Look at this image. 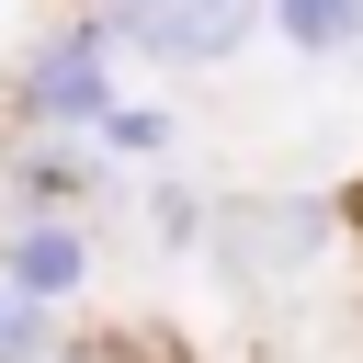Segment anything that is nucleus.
<instances>
[{
	"instance_id": "obj_1",
	"label": "nucleus",
	"mask_w": 363,
	"mask_h": 363,
	"mask_svg": "<svg viewBox=\"0 0 363 363\" xmlns=\"http://www.w3.org/2000/svg\"><path fill=\"white\" fill-rule=\"evenodd\" d=\"M329 238H340L329 193H216V227H204L216 272H227V284H250V295H284V284H306Z\"/></svg>"
},
{
	"instance_id": "obj_2",
	"label": "nucleus",
	"mask_w": 363,
	"mask_h": 363,
	"mask_svg": "<svg viewBox=\"0 0 363 363\" xmlns=\"http://www.w3.org/2000/svg\"><path fill=\"white\" fill-rule=\"evenodd\" d=\"M125 68V45L91 23V11H68V23H45L34 45H23V68H11V125H45V136H91L102 113H113V79Z\"/></svg>"
},
{
	"instance_id": "obj_3",
	"label": "nucleus",
	"mask_w": 363,
	"mask_h": 363,
	"mask_svg": "<svg viewBox=\"0 0 363 363\" xmlns=\"http://www.w3.org/2000/svg\"><path fill=\"white\" fill-rule=\"evenodd\" d=\"M79 11L159 68H227L250 34H272V0H79Z\"/></svg>"
},
{
	"instance_id": "obj_4",
	"label": "nucleus",
	"mask_w": 363,
	"mask_h": 363,
	"mask_svg": "<svg viewBox=\"0 0 363 363\" xmlns=\"http://www.w3.org/2000/svg\"><path fill=\"white\" fill-rule=\"evenodd\" d=\"M0 284L34 295V306H68L91 284V227L79 216H11L0 227Z\"/></svg>"
},
{
	"instance_id": "obj_5",
	"label": "nucleus",
	"mask_w": 363,
	"mask_h": 363,
	"mask_svg": "<svg viewBox=\"0 0 363 363\" xmlns=\"http://www.w3.org/2000/svg\"><path fill=\"white\" fill-rule=\"evenodd\" d=\"M125 204L147 216V238H159V250H204V227H216V193H193V182H170V170H147V182H136Z\"/></svg>"
},
{
	"instance_id": "obj_6",
	"label": "nucleus",
	"mask_w": 363,
	"mask_h": 363,
	"mask_svg": "<svg viewBox=\"0 0 363 363\" xmlns=\"http://www.w3.org/2000/svg\"><path fill=\"white\" fill-rule=\"evenodd\" d=\"M272 34L295 57H352L363 45V0H272Z\"/></svg>"
},
{
	"instance_id": "obj_7",
	"label": "nucleus",
	"mask_w": 363,
	"mask_h": 363,
	"mask_svg": "<svg viewBox=\"0 0 363 363\" xmlns=\"http://www.w3.org/2000/svg\"><path fill=\"white\" fill-rule=\"evenodd\" d=\"M91 147H102V159H170V113H159V102H125V91H113V113L91 125Z\"/></svg>"
},
{
	"instance_id": "obj_8",
	"label": "nucleus",
	"mask_w": 363,
	"mask_h": 363,
	"mask_svg": "<svg viewBox=\"0 0 363 363\" xmlns=\"http://www.w3.org/2000/svg\"><path fill=\"white\" fill-rule=\"evenodd\" d=\"M0 363H57V306L0 284Z\"/></svg>"
},
{
	"instance_id": "obj_9",
	"label": "nucleus",
	"mask_w": 363,
	"mask_h": 363,
	"mask_svg": "<svg viewBox=\"0 0 363 363\" xmlns=\"http://www.w3.org/2000/svg\"><path fill=\"white\" fill-rule=\"evenodd\" d=\"M57 363H182V352H170L159 329H68Z\"/></svg>"
}]
</instances>
